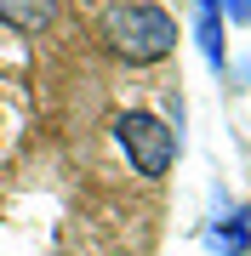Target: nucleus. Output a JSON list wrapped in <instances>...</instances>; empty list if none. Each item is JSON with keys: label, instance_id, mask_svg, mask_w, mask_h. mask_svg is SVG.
<instances>
[{"label": "nucleus", "instance_id": "obj_1", "mask_svg": "<svg viewBox=\"0 0 251 256\" xmlns=\"http://www.w3.org/2000/svg\"><path fill=\"white\" fill-rule=\"evenodd\" d=\"M97 34H103V46L120 57V63H131V68H149V63L177 52V18L166 6H154V0H114V6L103 12Z\"/></svg>", "mask_w": 251, "mask_h": 256}, {"label": "nucleus", "instance_id": "obj_2", "mask_svg": "<svg viewBox=\"0 0 251 256\" xmlns=\"http://www.w3.org/2000/svg\"><path fill=\"white\" fill-rule=\"evenodd\" d=\"M114 142H120V154L131 160V171L137 176H166L171 165H177V131L166 126L160 114H149V108H126V114H114Z\"/></svg>", "mask_w": 251, "mask_h": 256}, {"label": "nucleus", "instance_id": "obj_3", "mask_svg": "<svg viewBox=\"0 0 251 256\" xmlns=\"http://www.w3.org/2000/svg\"><path fill=\"white\" fill-rule=\"evenodd\" d=\"M205 250H217V256H251V205H223L217 228L205 234Z\"/></svg>", "mask_w": 251, "mask_h": 256}, {"label": "nucleus", "instance_id": "obj_4", "mask_svg": "<svg viewBox=\"0 0 251 256\" xmlns=\"http://www.w3.org/2000/svg\"><path fill=\"white\" fill-rule=\"evenodd\" d=\"M194 40L205 52V63L217 74L228 68V40H223V0H194Z\"/></svg>", "mask_w": 251, "mask_h": 256}, {"label": "nucleus", "instance_id": "obj_5", "mask_svg": "<svg viewBox=\"0 0 251 256\" xmlns=\"http://www.w3.org/2000/svg\"><path fill=\"white\" fill-rule=\"evenodd\" d=\"M52 18H57V0H0V23L18 34H40V28H52Z\"/></svg>", "mask_w": 251, "mask_h": 256}, {"label": "nucleus", "instance_id": "obj_6", "mask_svg": "<svg viewBox=\"0 0 251 256\" xmlns=\"http://www.w3.org/2000/svg\"><path fill=\"white\" fill-rule=\"evenodd\" d=\"M223 18L228 23H251V0H223Z\"/></svg>", "mask_w": 251, "mask_h": 256}]
</instances>
